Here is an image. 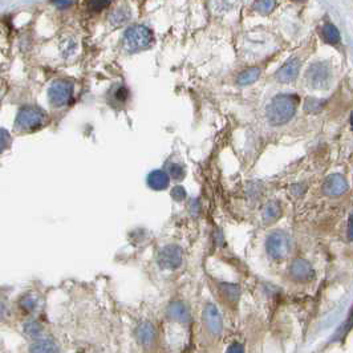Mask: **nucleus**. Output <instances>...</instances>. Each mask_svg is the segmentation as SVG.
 I'll return each instance as SVG.
<instances>
[{
    "mask_svg": "<svg viewBox=\"0 0 353 353\" xmlns=\"http://www.w3.org/2000/svg\"><path fill=\"white\" fill-rule=\"evenodd\" d=\"M299 105L296 94L282 93L272 98L267 106V118L272 125H284L295 116Z\"/></svg>",
    "mask_w": 353,
    "mask_h": 353,
    "instance_id": "obj_1",
    "label": "nucleus"
},
{
    "mask_svg": "<svg viewBox=\"0 0 353 353\" xmlns=\"http://www.w3.org/2000/svg\"><path fill=\"white\" fill-rule=\"evenodd\" d=\"M154 40L153 32L146 25L136 24L129 27L122 36V45L129 53H136L149 48Z\"/></svg>",
    "mask_w": 353,
    "mask_h": 353,
    "instance_id": "obj_2",
    "label": "nucleus"
},
{
    "mask_svg": "<svg viewBox=\"0 0 353 353\" xmlns=\"http://www.w3.org/2000/svg\"><path fill=\"white\" fill-rule=\"evenodd\" d=\"M47 120V112L37 105H24L19 109L15 126L20 132H32L43 126Z\"/></svg>",
    "mask_w": 353,
    "mask_h": 353,
    "instance_id": "obj_3",
    "label": "nucleus"
},
{
    "mask_svg": "<svg viewBox=\"0 0 353 353\" xmlns=\"http://www.w3.org/2000/svg\"><path fill=\"white\" fill-rule=\"evenodd\" d=\"M73 97V82L69 80H56L48 89V100L54 108H62Z\"/></svg>",
    "mask_w": 353,
    "mask_h": 353,
    "instance_id": "obj_4",
    "label": "nucleus"
},
{
    "mask_svg": "<svg viewBox=\"0 0 353 353\" xmlns=\"http://www.w3.org/2000/svg\"><path fill=\"white\" fill-rule=\"evenodd\" d=\"M307 81L315 89H327L332 80L331 68L327 62H315L307 69Z\"/></svg>",
    "mask_w": 353,
    "mask_h": 353,
    "instance_id": "obj_5",
    "label": "nucleus"
},
{
    "mask_svg": "<svg viewBox=\"0 0 353 353\" xmlns=\"http://www.w3.org/2000/svg\"><path fill=\"white\" fill-rule=\"evenodd\" d=\"M290 238L283 231H272L266 241V250L272 259H283L290 252Z\"/></svg>",
    "mask_w": 353,
    "mask_h": 353,
    "instance_id": "obj_6",
    "label": "nucleus"
},
{
    "mask_svg": "<svg viewBox=\"0 0 353 353\" xmlns=\"http://www.w3.org/2000/svg\"><path fill=\"white\" fill-rule=\"evenodd\" d=\"M182 263V250L179 246H165L158 254V264L163 270H175Z\"/></svg>",
    "mask_w": 353,
    "mask_h": 353,
    "instance_id": "obj_7",
    "label": "nucleus"
},
{
    "mask_svg": "<svg viewBox=\"0 0 353 353\" xmlns=\"http://www.w3.org/2000/svg\"><path fill=\"white\" fill-rule=\"evenodd\" d=\"M348 190V183L346 178L340 174H332L326 179L323 185V193L328 197H339Z\"/></svg>",
    "mask_w": 353,
    "mask_h": 353,
    "instance_id": "obj_8",
    "label": "nucleus"
},
{
    "mask_svg": "<svg viewBox=\"0 0 353 353\" xmlns=\"http://www.w3.org/2000/svg\"><path fill=\"white\" fill-rule=\"evenodd\" d=\"M290 275L298 282H308V280L314 278L315 272L310 262H307L306 259H302V258H298L291 263Z\"/></svg>",
    "mask_w": 353,
    "mask_h": 353,
    "instance_id": "obj_9",
    "label": "nucleus"
},
{
    "mask_svg": "<svg viewBox=\"0 0 353 353\" xmlns=\"http://www.w3.org/2000/svg\"><path fill=\"white\" fill-rule=\"evenodd\" d=\"M203 320L207 327V330L213 335H219L222 332L223 324H222V316L219 311L214 304H207L203 310Z\"/></svg>",
    "mask_w": 353,
    "mask_h": 353,
    "instance_id": "obj_10",
    "label": "nucleus"
},
{
    "mask_svg": "<svg viewBox=\"0 0 353 353\" xmlns=\"http://www.w3.org/2000/svg\"><path fill=\"white\" fill-rule=\"evenodd\" d=\"M300 70V61L299 58L292 57L290 58L286 64H284L282 68H280L278 72H276V78L278 81L283 82V84H287V82L294 81L298 74H299Z\"/></svg>",
    "mask_w": 353,
    "mask_h": 353,
    "instance_id": "obj_11",
    "label": "nucleus"
},
{
    "mask_svg": "<svg viewBox=\"0 0 353 353\" xmlns=\"http://www.w3.org/2000/svg\"><path fill=\"white\" fill-rule=\"evenodd\" d=\"M146 182H148V186L150 187L151 190L162 191L169 187L170 177L163 170H153L149 173Z\"/></svg>",
    "mask_w": 353,
    "mask_h": 353,
    "instance_id": "obj_12",
    "label": "nucleus"
},
{
    "mask_svg": "<svg viewBox=\"0 0 353 353\" xmlns=\"http://www.w3.org/2000/svg\"><path fill=\"white\" fill-rule=\"evenodd\" d=\"M155 328L153 324L149 322L142 323L138 328H137V338L140 340V343L146 348H150L151 346H154L155 343Z\"/></svg>",
    "mask_w": 353,
    "mask_h": 353,
    "instance_id": "obj_13",
    "label": "nucleus"
},
{
    "mask_svg": "<svg viewBox=\"0 0 353 353\" xmlns=\"http://www.w3.org/2000/svg\"><path fill=\"white\" fill-rule=\"evenodd\" d=\"M167 316L174 322L186 323L190 319V314L187 307L181 302H173L167 307Z\"/></svg>",
    "mask_w": 353,
    "mask_h": 353,
    "instance_id": "obj_14",
    "label": "nucleus"
},
{
    "mask_svg": "<svg viewBox=\"0 0 353 353\" xmlns=\"http://www.w3.org/2000/svg\"><path fill=\"white\" fill-rule=\"evenodd\" d=\"M282 215V207L278 201H270L263 209V221L266 223H272Z\"/></svg>",
    "mask_w": 353,
    "mask_h": 353,
    "instance_id": "obj_15",
    "label": "nucleus"
},
{
    "mask_svg": "<svg viewBox=\"0 0 353 353\" xmlns=\"http://www.w3.org/2000/svg\"><path fill=\"white\" fill-rule=\"evenodd\" d=\"M130 16H132V13H130V9L128 7H118L114 11L110 12L109 21L113 25L118 27V25H122V24L126 23L130 19Z\"/></svg>",
    "mask_w": 353,
    "mask_h": 353,
    "instance_id": "obj_16",
    "label": "nucleus"
},
{
    "mask_svg": "<svg viewBox=\"0 0 353 353\" xmlns=\"http://www.w3.org/2000/svg\"><path fill=\"white\" fill-rule=\"evenodd\" d=\"M259 76L260 69L259 68H256V66H254V68H249V69L243 70L242 73H239V76H238L237 78V82L241 86L250 85L252 82H255L256 80L259 78Z\"/></svg>",
    "mask_w": 353,
    "mask_h": 353,
    "instance_id": "obj_17",
    "label": "nucleus"
},
{
    "mask_svg": "<svg viewBox=\"0 0 353 353\" xmlns=\"http://www.w3.org/2000/svg\"><path fill=\"white\" fill-rule=\"evenodd\" d=\"M322 36L326 43L332 44V45H336V44L340 41V39H342V37H340V32H339L338 28L331 23H327L326 25L323 27Z\"/></svg>",
    "mask_w": 353,
    "mask_h": 353,
    "instance_id": "obj_18",
    "label": "nucleus"
},
{
    "mask_svg": "<svg viewBox=\"0 0 353 353\" xmlns=\"http://www.w3.org/2000/svg\"><path fill=\"white\" fill-rule=\"evenodd\" d=\"M221 292L222 296L230 303H237L238 299H239V296H241V288L238 287L237 284L222 283Z\"/></svg>",
    "mask_w": 353,
    "mask_h": 353,
    "instance_id": "obj_19",
    "label": "nucleus"
},
{
    "mask_svg": "<svg viewBox=\"0 0 353 353\" xmlns=\"http://www.w3.org/2000/svg\"><path fill=\"white\" fill-rule=\"evenodd\" d=\"M57 348L53 342L50 340H41V342L33 343L29 347V353H56Z\"/></svg>",
    "mask_w": 353,
    "mask_h": 353,
    "instance_id": "obj_20",
    "label": "nucleus"
},
{
    "mask_svg": "<svg viewBox=\"0 0 353 353\" xmlns=\"http://www.w3.org/2000/svg\"><path fill=\"white\" fill-rule=\"evenodd\" d=\"M167 167V175L170 177L171 179H175V181H181V179L185 177L186 171H185V167L179 163H174L170 162L166 165Z\"/></svg>",
    "mask_w": 353,
    "mask_h": 353,
    "instance_id": "obj_21",
    "label": "nucleus"
},
{
    "mask_svg": "<svg viewBox=\"0 0 353 353\" xmlns=\"http://www.w3.org/2000/svg\"><path fill=\"white\" fill-rule=\"evenodd\" d=\"M76 47H77V44H76V40H74L73 37H68V39L62 40L61 41L62 57H69V56H72V54L74 53V50H76Z\"/></svg>",
    "mask_w": 353,
    "mask_h": 353,
    "instance_id": "obj_22",
    "label": "nucleus"
},
{
    "mask_svg": "<svg viewBox=\"0 0 353 353\" xmlns=\"http://www.w3.org/2000/svg\"><path fill=\"white\" fill-rule=\"evenodd\" d=\"M24 332L29 338H36V336H39L41 334V326L35 320H29V322L24 324Z\"/></svg>",
    "mask_w": 353,
    "mask_h": 353,
    "instance_id": "obj_23",
    "label": "nucleus"
},
{
    "mask_svg": "<svg viewBox=\"0 0 353 353\" xmlns=\"http://www.w3.org/2000/svg\"><path fill=\"white\" fill-rule=\"evenodd\" d=\"M275 1H271V0H262V1H256V3L254 4L256 11L262 13V15H267V13L272 12V9L275 8Z\"/></svg>",
    "mask_w": 353,
    "mask_h": 353,
    "instance_id": "obj_24",
    "label": "nucleus"
},
{
    "mask_svg": "<svg viewBox=\"0 0 353 353\" xmlns=\"http://www.w3.org/2000/svg\"><path fill=\"white\" fill-rule=\"evenodd\" d=\"M323 104H324V101L323 100H318V98H312V97L307 98L304 109H306L307 112L316 113L323 108Z\"/></svg>",
    "mask_w": 353,
    "mask_h": 353,
    "instance_id": "obj_25",
    "label": "nucleus"
},
{
    "mask_svg": "<svg viewBox=\"0 0 353 353\" xmlns=\"http://www.w3.org/2000/svg\"><path fill=\"white\" fill-rule=\"evenodd\" d=\"M20 306H21V308H23V310L28 311V312H31V311L35 310L36 300L33 299L31 295L24 296L23 299L20 300Z\"/></svg>",
    "mask_w": 353,
    "mask_h": 353,
    "instance_id": "obj_26",
    "label": "nucleus"
},
{
    "mask_svg": "<svg viewBox=\"0 0 353 353\" xmlns=\"http://www.w3.org/2000/svg\"><path fill=\"white\" fill-rule=\"evenodd\" d=\"M171 197L177 202L183 201V199L186 198V190H185L182 186H175L174 189L171 190Z\"/></svg>",
    "mask_w": 353,
    "mask_h": 353,
    "instance_id": "obj_27",
    "label": "nucleus"
},
{
    "mask_svg": "<svg viewBox=\"0 0 353 353\" xmlns=\"http://www.w3.org/2000/svg\"><path fill=\"white\" fill-rule=\"evenodd\" d=\"M89 7L92 8V9H96V11H100V9H102V8L108 7L109 4H110V1H98V0H94V1H89Z\"/></svg>",
    "mask_w": 353,
    "mask_h": 353,
    "instance_id": "obj_28",
    "label": "nucleus"
},
{
    "mask_svg": "<svg viewBox=\"0 0 353 353\" xmlns=\"http://www.w3.org/2000/svg\"><path fill=\"white\" fill-rule=\"evenodd\" d=\"M128 89H126L125 86H120V88L116 90V98L118 101H122V102H124V101L128 98Z\"/></svg>",
    "mask_w": 353,
    "mask_h": 353,
    "instance_id": "obj_29",
    "label": "nucleus"
},
{
    "mask_svg": "<svg viewBox=\"0 0 353 353\" xmlns=\"http://www.w3.org/2000/svg\"><path fill=\"white\" fill-rule=\"evenodd\" d=\"M226 353H245V348L239 343H234V344L229 347V350H227Z\"/></svg>",
    "mask_w": 353,
    "mask_h": 353,
    "instance_id": "obj_30",
    "label": "nucleus"
},
{
    "mask_svg": "<svg viewBox=\"0 0 353 353\" xmlns=\"http://www.w3.org/2000/svg\"><path fill=\"white\" fill-rule=\"evenodd\" d=\"M7 138H9L8 132L5 129H1V150L7 148Z\"/></svg>",
    "mask_w": 353,
    "mask_h": 353,
    "instance_id": "obj_31",
    "label": "nucleus"
},
{
    "mask_svg": "<svg viewBox=\"0 0 353 353\" xmlns=\"http://www.w3.org/2000/svg\"><path fill=\"white\" fill-rule=\"evenodd\" d=\"M348 239L353 241V214L350 217V222H348Z\"/></svg>",
    "mask_w": 353,
    "mask_h": 353,
    "instance_id": "obj_32",
    "label": "nucleus"
},
{
    "mask_svg": "<svg viewBox=\"0 0 353 353\" xmlns=\"http://www.w3.org/2000/svg\"><path fill=\"white\" fill-rule=\"evenodd\" d=\"M353 328V308L352 311H351V315L350 318H348V320H347V324H346V332H348V331H351Z\"/></svg>",
    "mask_w": 353,
    "mask_h": 353,
    "instance_id": "obj_33",
    "label": "nucleus"
},
{
    "mask_svg": "<svg viewBox=\"0 0 353 353\" xmlns=\"http://www.w3.org/2000/svg\"><path fill=\"white\" fill-rule=\"evenodd\" d=\"M53 4L58 8H66L73 5V1H53Z\"/></svg>",
    "mask_w": 353,
    "mask_h": 353,
    "instance_id": "obj_34",
    "label": "nucleus"
},
{
    "mask_svg": "<svg viewBox=\"0 0 353 353\" xmlns=\"http://www.w3.org/2000/svg\"><path fill=\"white\" fill-rule=\"evenodd\" d=\"M189 209L191 210V213H193V214H197V213H198V210H199L198 203H197L195 201H193V202H191V205L189 206Z\"/></svg>",
    "mask_w": 353,
    "mask_h": 353,
    "instance_id": "obj_35",
    "label": "nucleus"
},
{
    "mask_svg": "<svg viewBox=\"0 0 353 353\" xmlns=\"http://www.w3.org/2000/svg\"><path fill=\"white\" fill-rule=\"evenodd\" d=\"M351 128H352V130H353V110H352V113H351Z\"/></svg>",
    "mask_w": 353,
    "mask_h": 353,
    "instance_id": "obj_36",
    "label": "nucleus"
}]
</instances>
